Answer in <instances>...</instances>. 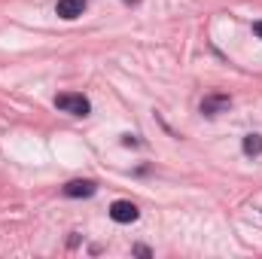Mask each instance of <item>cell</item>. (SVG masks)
<instances>
[{"instance_id": "cell-1", "label": "cell", "mask_w": 262, "mask_h": 259, "mask_svg": "<svg viewBox=\"0 0 262 259\" xmlns=\"http://www.w3.org/2000/svg\"><path fill=\"white\" fill-rule=\"evenodd\" d=\"M55 107L64 110V113H70V116H89V110H92L89 98H82V95H76V92H61V95L55 98Z\"/></svg>"}, {"instance_id": "cell-2", "label": "cell", "mask_w": 262, "mask_h": 259, "mask_svg": "<svg viewBox=\"0 0 262 259\" xmlns=\"http://www.w3.org/2000/svg\"><path fill=\"white\" fill-rule=\"evenodd\" d=\"M110 217H113L116 223H134L140 213H137V207H134L131 201H113V204H110Z\"/></svg>"}, {"instance_id": "cell-3", "label": "cell", "mask_w": 262, "mask_h": 259, "mask_svg": "<svg viewBox=\"0 0 262 259\" xmlns=\"http://www.w3.org/2000/svg\"><path fill=\"white\" fill-rule=\"evenodd\" d=\"M55 12L61 15V18H79L82 12H85V0H58V6H55Z\"/></svg>"}, {"instance_id": "cell-4", "label": "cell", "mask_w": 262, "mask_h": 259, "mask_svg": "<svg viewBox=\"0 0 262 259\" xmlns=\"http://www.w3.org/2000/svg\"><path fill=\"white\" fill-rule=\"evenodd\" d=\"M95 183L92 180H70L64 186V195L67 198H89V195H95Z\"/></svg>"}, {"instance_id": "cell-5", "label": "cell", "mask_w": 262, "mask_h": 259, "mask_svg": "<svg viewBox=\"0 0 262 259\" xmlns=\"http://www.w3.org/2000/svg\"><path fill=\"white\" fill-rule=\"evenodd\" d=\"M229 107V98L226 95H213V98H207L204 104H201V113H207V116H216L220 110H226Z\"/></svg>"}, {"instance_id": "cell-6", "label": "cell", "mask_w": 262, "mask_h": 259, "mask_svg": "<svg viewBox=\"0 0 262 259\" xmlns=\"http://www.w3.org/2000/svg\"><path fill=\"white\" fill-rule=\"evenodd\" d=\"M244 153H247V156L262 153V134H247V137H244Z\"/></svg>"}, {"instance_id": "cell-7", "label": "cell", "mask_w": 262, "mask_h": 259, "mask_svg": "<svg viewBox=\"0 0 262 259\" xmlns=\"http://www.w3.org/2000/svg\"><path fill=\"white\" fill-rule=\"evenodd\" d=\"M253 34H256V37H262V21H253Z\"/></svg>"}]
</instances>
